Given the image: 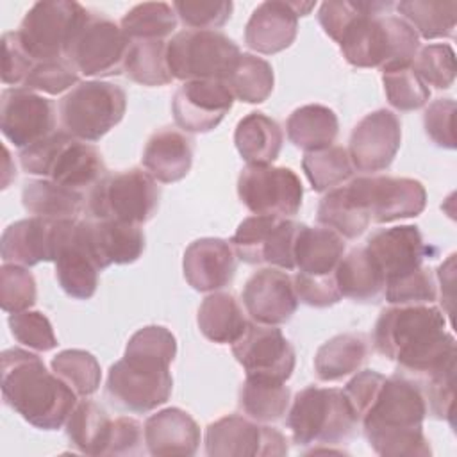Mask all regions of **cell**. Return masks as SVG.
I'll list each match as a JSON object with an SVG mask.
<instances>
[{
  "label": "cell",
  "mask_w": 457,
  "mask_h": 457,
  "mask_svg": "<svg viewBox=\"0 0 457 457\" xmlns=\"http://www.w3.org/2000/svg\"><path fill=\"white\" fill-rule=\"evenodd\" d=\"M375 350L420 382L455 368L457 346L445 312L430 303L384 309L373 328Z\"/></svg>",
  "instance_id": "1"
},
{
  "label": "cell",
  "mask_w": 457,
  "mask_h": 457,
  "mask_svg": "<svg viewBox=\"0 0 457 457\" xmlns=\"http://www.w3.org/2000/svg\"><path fill=\"white\" fill-rule=\"evenodd\" d=\"M427 402L418 382L393 375L384 377L359 425L375 453L382 457H427L432 453L423 434Z\"/></svg>",
  "instance_id": "2"
},
{
  "label": "cell",
  "mask_w": 457,
  "mask_h": 457,
  "mask_svg": "<svg viewBox=\"0 0 457 457\" xmlns=\"http://www.w3.org/2000/svg\"><path fill=\"white\" fill-rule=\"evenodd\" d=\"M0 377L4 402L36 428H61L77 405V393L29 350H4Z\"/></svg>",
  "instance_id": "3"
},
{
  "label": "cell",
  "mask_w": 457,
  "mask_h": 457,
  "mask_svg": "<svg viewBox=\"0 0 457 457\" xmlns=\"http://www.w3.org/2000/svg\"><path fill=\"white\" fill-rule=\"evenodd\" d=\"M391 5V2H366V9L341 34L337 43L352 66L387 71L412 64L420 50V36L402 16L384 14Z\"/></svg>",
  "instance_id": "4"
},
{
  "label": "cell",
  "mask_w": 457,
  "mask_h": 457,
  "mask_svg": "<svg viewBox=\"0 0 457 457\" xmlns=\"http://www.w3.org/2000/svg\"><path fill=\"white\" fill-rule=\"evenodd\" d=\"M20 164L30 175H39L80 193L89 186L93 187L107 173L102 154L64 130L23 148Z\"/></svg>",
  "instance_id": "5"
},
{
  "label": "cell",
  "mask_w": 457,
  "mask_h": 457,
  "mask_svg": "<svg viewBox=\"0 0 457 457\" xmlns=\"http://www.w3.org/2000/svg\"><path fill=\"white\" fill-rule=\"evenodd\" d=\"M357 418L343 389L309 386L295 395L287 409V428L298 446L346 441Z\"/></svg>",
  "instance_id": "6"
},
{
  "label": "cell",
  "mask_w": 457,
  "mask_h": 457,
  "mask_svg": "<svg viewBox=\"0 0 457 457\" xmlns=\"http://www.w3.org/2000/svg\"><path fill=\"white\" fill-rule=\"evenodd\" d=\"M161 191L157 180L141 168L105 173L87 195V211L95 220L143 225L157 212Z\"/></svg>",
  "instance_id": "7"
},
{
  "label": "cell",
  "mask_w": 457,
  "mask_h": 457,
  "mask_svg": "<svg viewBox=\"0 0 457 457\" xmlns=\"http://www.w3.org/2000/svg\"><path fill=\"white\" fill-rule=\"evenodd\" d=\"M125 111V89L102 80L79 82L59 100L62 130L86 143L104 137L121 121Z\"/></svg>",
  "instance_id": "8"
},
{
  "label": "cell",
  "mask_w": 457,
  "mask_h": 457,
  "mask_svg": "<svg viewBox=\"0 0 457 457\" xmlns=\"http://www.w3.org/2000/svg\"><path fill=\"white\" fill-rule=\"evenodd\" d=\"M239 55V46L218 30L186 29L168 41L170 71L182 82L223 80Z\"/></svg>",
  "instance_id": "9"
},
{
  "label": "cell",
  "mask_w": 457,
  "mask_h": 457,
  "mask_svg": "<svg viewBox=\"0 0 457 457\" xmlns=\"http://www.w3.org/2000/svg\"><path fill=\"white\" fill-rule=\"evenodd\" d=\"M129 43L120 25L89 11L71 36L64 59L86 77L120 75Z\"/></svg>",
  "instance_id": "10"
},
{
  "label": "cell",
  "mask_w": 457,
  "mask_h": 457,
  "mask_svg": "<svg viewBox=\"0 0 457 457\" xmlns=\"http://www.w3.org/2000/svg\"><path fill=\"white\" fill-rule=\"evenodd\" d=\"M87 12L84 5L71 0L36 2L16 32L34 61L62 59L71 36Z\"/></svg>",
  "instance_id": "11"
},
{
  "label": "cell",
  "mask_w": 457,
  "mask_h": 457,
  "mask_svg": "<svg viewBox=\"0 0 457 457\" xmlns=\"http://www.w3.org/2000/svg\"><path fill=\"white\" fill-rule=\"evenodd\" d=\"M237 195L253 214L291 218L302 207L303 187L291 168L246 164L237 177Z\"/></svg>",
  "instance_id": "12"
},
{
  "label": "cell",
  "mask_w": 457,
  "mask_h": 457,
  "mask_svg": "<svg viewBox=\"0 0 457 457\" xmlns=\"http://www.w3.org/2000/svg\"><path fill=\"white\" fill-rule=\"evenodd\" d=\"M171 387L170 368L123 357L109 368L105 393L121 411L148 412L168 402Z\"/></svg>",
  "instance_id": "13"
},
{
  "label": "cell",
  "mask_w": 457,
  "mask_h": 457,
  "mask_svg": "<svg viewBox=\"0 0 457 457\" xmlns=\"http://www.w3.org/2000/svg\"><path fill=\"white\" fill-rule=\"evenodd\" d=\"M296 221L278 216H248L230 239L236 255L248 264H271L284 271L295 270Z\"/></svg>",
  "instance_id": "14"
},
{
  "label": "cell",
  "mask_w": 457,
  "mask_h": 457,
  "mask_svg": "<svg viewBox=\"0 0 457 457\" xmlns=\"http://www.w3.org/2000/svg\"><path fill=\"white\" fill-rule=\"evenodd\" d=\"M346 186L375 223L414 218L427 205L423 184L409 177H357Z\"/></svg>",
  "instance_id": "15"
},
{
  "label": "cell",
  "mask_w": 457,
  "mask_h": 457,
  "mask_svg": "<svg viewBox=\"0 0 457 457\" xmlns=\"http://www.w3.org/2000/svg\"><path fill=\"white\" fill-rule=\"evenodd\" d=\"M54 264L57 282L68 296L89 300L95 295L100 266L87 245L84 221H55Z\"/></svg>",
  "instance_id": "16"
},
{
  "label": "cell",
  "mask_w": 457,
  "mask_h": 457,
  "mask_svg": "<svg viewBox=\"0 0 457 457\" xmlns=\"http://www.w3.org/2000/svg\"><path fill=\"white\" fill-rule=\"evenodd\" d=\"M287 450L282 432L239 414L223 416L205 430V453L211 457H282Z\"/></svg>",
  "instance_id": "17"
},
{
  "label": "cell",
  "mask_w": 457,
  "mask_h": 457,
  "mask_svg": "<svg viewBox=\"0 0 457 457\" xmlns=\"http://www.w3.org/2000/svg\"><path fill=\"white\" fill-rule=\"evenodd\" d=\"M232 353L246 377L286 382L296 364L295 348L280 328L261 323H248L245 334L232 345Z\"/></svg>",
  "instance_id": "18"
},
{
  "label": "cell",
  "mask_w": 457,
  "mask_h": 457,
  "mask_svg": "<svg viewBox=\"0 0 457 457\" xmlns=\"http://www.w3.org/2000/svg\"><path fill=\"white\" fill-rule=\"evenodd\" d=\"M54 104L25 87H9L0 98L2 134L18 148H27L54 134Z\"/></svg>",
  "instance_id": "19"
},
{
  "label": "cell",
  "mask_w": 457,
  "mask_h": 457,
  "mask_svg": "<svg viewBox=\"0 0 457 457\" xmlns=\"http://www.w3.org/2000/svg\"><path fill=\"white\" fill-rule=\"evenodd\" d=\"M402 143V125L395 112L377 109L366 114L352 130L348 155L353 170L364 173L391 166Z\"/></svg>",
  "instance_id": "20"
},
{
  "label": "cell",
  "mask_w": 457,
  "mask_h": 457,
  "mask_svg": "<svg viewBox=\"0 0 457 457\" xmlns=\"http://www.w3.org/2000/svg\"><path fill=\"white\" fill-rule=\"evenodd\" d=\"M234 96L223 80H189L173 95L175 123L184 132H211L232 109Z\"/></svg>",
  "instance_id": "21"
},
{
  "label": "cell",
  "mask_w": 457,
  "mask_h": 457,
  "mask_svg": "<svg viewBox=\"0 0 457 457\" xmlns=\"http://www.w3.org/2000/svg\"><path fill=\"white\" fill-rule=\"evenodd\" d=\"M241 298L250 318L270 327L289 321L298 307L293 277L275 268L255 271L246 280Z\"/></svg>",
  "instance_id": "22"
},
{
  "label": "cell",
  "mask_w": 457,
  "mask_h": 457,
  "mask_svg": "<svg viewBox=\"0 0 457 457\" xmlns=\"http://www.w3.org/2000/svg\"><path fill=\"white\" fill-rule=\"evenodd\" d=\"M364 248L382 271L384 286L387 280L423 266V259L428 255V246L416 225L380 228L368 237Z\"/></svg>",
  "instance_id": "23"
},
{
  "label": "cell",
  "mask_w": 457,
  "mask_h": 457,
  "mask_svg": "<svg viewBox=\"0 0 457 457\" xmlns=\"http://www.w3.org/2000/svg\"><path fill=\"white\" fill-rule=\"evenodd\" d=\"M237 268V257L230 241L220 237H200L193 241L182 259L184 278L202 293H214L228 286Z\"/></svg>",
  "instance_id": "24"
},
{
  "label": "cell",
  "mask_w": 457,
  "mask_h": 457,
  "mask_svg": "<svg viewBox=\"0 0 457 457\" xmlns=\"http://www.w3.org/2000/svg\"><path fill=\"white\" fill-rule=\"evenodd\" d=\"M143 434L148 453L155 457L195 455L200 445L198 423L179 407H168L148 416Z\"/></svg>",
  "instance_id": "25"
},
{
  "label": "cell",
  "mask_w": 457,
  "mask_h": 457,
  "mask_svg": "<svg viewBox=\"0 0 457 457\" xmlns=\"http://www.w3.org/2000/svg\"><path fill=\"white\" fill-rule=\"evenodd\" d=\"M55 221L39 216L18 220L11 223L0 241L2 261L5 264L36 266L39 262H54Z\"/></svg>",
  "instance_id": "26"
},
{
  "label": "cell",
  "mask_w": 457,
  "mask_h": 457,
  "mask_svg": "<svg viewBox=\"0 0 457 457\" xmlns=\"http://www.w3.org/2000/svg\"><path fill=\"white\" fill-rule=\"evenodd\" d=\"M298 32V14L291 2L270 0L259 4L246 27L245 43L259 54H277L289 48Z\"/></svg>",
  "instance_id": "27"
},
{
  "label": "cell",
  "mask_w": 457,
  "mask_h": 457,
  "mask_svg": "<svg viewBox=\"0 0 457 457\" xmlns=\"http://www.w3.org/2000/svg\"><path fill=\"white\" fill-rule=\"evenodd\" d=\"M87 245L100 266L136 262L145 250V234L139 225L112 220L84 221Z\"/></svg>",
  "instance_id": "28"
},
{
  "label": "cell",
  "mask_w": 457,
  "mask_h": 457,
  "mask_svg": "<svg viewBox=\"0 0 457 457\" xmlns=\"http://www.w3.org/2000/svg\"><path fill=\"white\" fill-rule=\"evenodd\" d=\"M141 161L157 182H179L191 170L193 141L179 130L161 129L148 137Z\"/></svg>",
  "instance_id": "29"
},
{
  "label": "cell",
  "mask_w": 457,
  "mask_h": 457,
  "mask_svg": "<svg viewBox=\"0 0 457 457\" xmlns=\"http://www.w3.org/2000/svg\"><path fill=\"white\" fill-rule=\"evenodd\" d=\"M345 246L337 232L300 223L295 239V270L307 275H334Z\"/></svg>",
  "instance_id": "30"
},
{
  "label": "cell",
  "mask_w": 457,
  "mask_h": 457,
  "mask_svg": "<svg viewBox=\"0 0 457 457\" xmlns=\"http://www.w3.org/2000/svg\"><path fill=\"white\" fill-rule=\"evenodd\" d=\"M200 332L212 343L234 345L246 330L248 320L230 293H211L198 307Z\"/></svg>",
  "instance_id": "31"
},
{
  "label": "cell",
  "mask_w": 457,
  "mask_h": 457,
  "mask_svg": "<svg viewBox=\"0 0 457 457\" xmlns=\"http://www.w3.org/2000/svg\"><path fill=\"white\" fill-rule=\"evenodd\" d=\"M234 143L246 164H271L282 148L280 125L262 112H250L239 120Z\"/></svg>",
  "instance_id": "32"
},
{
  "label": "cell",
  "mask_w": 457,
  "mask_h": 457,
  "mask_svg": "<svg viewBox=\"0 0 457 457\" xmlns=\"http://www.w3.org/2000/svg\"><path fill=\"white\" fill-rule=\"evenodd\" d=\"M21 204L27 212L39 218L75 220L84 207V193L48 179H37L23 186Z\"/></svg>",
  "instance_id": "33"
},
{
  "label": "cell",
  "mask_w": 457,
  "mask_h": 457,
  "mask_svg": "<svg viewBox=\"0 0 457 457\" xmlns=\"http://www.w3.org/2000/svg\"><path fill=\"white\" fill-rule=\"evenodd\" d=\"M287 139L305 152L330 146L339 132V121L332 109L309 104L295 109L286 121Z\"/></svg>",
  "instance_id": "34"
},
{
  "label": "cell",
  "mask_w": 457,
  "mask_h": 457,
  "mask_svg": "<svg viewBox=\"0 0 457 457\" xmlns=\"http://www.w3.org/2000/svg\"><path fill=\"white\" fill-rule=\"evenodd\" d=\"M368 357V341L362 334H339L325 341L314 355V371L320 380L334 382L355 373Z\"/></svg>",
  "instance_id": "35"
},
{
  "label": "cell",
  "mask_w": 457,
  "mask_h": 457,
  "mask_svg": "<svg viewBox=\"0 0 457 457\" xmlns=\"http://www.w3.org/2000/svg\"><path fill=\"white\" fill-rule=\"evenodd\" d=\"M341 296L355 302H371L384 291V277L366 248H353L341 257L336 268Z\"/></svg>",
  "instance_id": "36"
},
{
  "label": "cell",
  "mask_w": 457,
  "mask_h": 457,
  "mask_svg": "<svg viewBox=\"0 0 457 457\" xmlns=\"http://www.w3.org/2000/svg\"><path fill=\"white\" fill-rule=\"evenodd\" d=\"M318 221L337 232L343 239H355L364 234L371 218L364 205L352 195L346 184L337 186L320 200Z\"/></svg>",
  "instance_id": "37"
},
{
  "label": "cell",
  "mask_w": 457,
  "mask_h": 457,
  "mask_svg": "<svg viewBox=\"0 0 457 457\" xmlns=\"http://www.w3.org/2000/svg\"><path fill=\"white\" fill-rule=\"evenodd\" d=\"M112 420L93 400H82L66 420L70 445L86 455H104Z\"/></svg>",
  "instance_id": "38"
},
{
  "label": "cell",
  "mask_w": 457,
  "mask_h": 457,
  "mask_svg": "<svg viewBox=\"0 0 457 457\" xmlns=\"http://www.w3.org/2000/svg\"><path fill=\"white\" fill-rule=\"evenodd\" d=\"M289 402L291 391L286 382L246 377L239 389V407L250 420L255 421H278L284 414H287Z\"/></svg>",
  "instance_id": "39"
},
{
  "label": "cell",
  "mask_w": 457,
  "mask_h": 457,
  "mask_svg": "<svg viewBox=\"0 0 457 457\" xmlns=\"http://www.w3.org/2000/svg\"><path fill=\"white\" fill-rule=\"evenodd\" d=\"M123 73L141 86H166L173 80L168 66V41L134 39L129 43Z\"/></svg>",
  "instance_id": "40"
},
{
  "label": "cell",
  "mask_w": 457,
  "mask_h": 457,
  "mask_svg": "<svg viewBox=\"0 0 457 457\" xmlns=\"http://www.w3.org/2000/svg\"><path fill=\"white\" fill-rule=\"evenodd\" d=\"M223 82L234 98L246 104H261L271 95L275 77L266 59L253 54H241Z\"/></svg>",
  "instance_id": "41"
},
{
  "label": "cell",
  "mask_w": 457,
  "mask_h": 457,
  "mask_svg": "<svg viewBox=\"0 0 457 457\" xmlns=\"http://www.w3.org/2000/svg\"><path fill=\"white\" fill-rule=\"evenodd\" d=\"M402 18L416 30L420 37L437 39L452 37L457 23V2L434 0H402L396 4Z\"/></svg>",
  "instance_id": "42"
},
{
  "label": "cell",
  "mask_w": 457,
  "mask_h": 457,
  "mask_svg": "<svg viewBox=\"0 0 457 457\" xmlns=\"http://www.w3.org/2000/svg\"><path fill=\"white\" fill-rule=\"evenodd\" d=\"M302 168L312 189L318 193L330 191L350 180L353 175V164L350 161L348 150L337 145L305 152Z\"/></svg>",
  "instance_id": "43"
},
{
  "label": "cell",
  "mask_w": 457,
  "mask_h": 457,
  "mask_svg": "<svg viewBox=\"0 0 457 457\" xmlns=\"http://www.w3.org/2000/svg\"><path fill=\"white\" fill-rule=\"evenodd\" d=\"M123 34L134 39H166L177 29V12L166 2H143L125 12L120 23Z\"/></svg>",
  "instance_id": "44"
},
{
  "label": "cell",
  "mask_w": 457,
  "mask_h": 457,
  "mask_svg": "<svg viewBox=\"0 0 457 457\" xmlns=\"http://www.w3.org/2000/svg\"><path fill=\"white\" fill-rule=\"evenodd\" d=\"M52 371L61 377L77 396H91L98 391L102 370L96 357L86 350L70 348L52 359Z\"/></svg>",
  "instance_id": "45"
},
{
  "label": "cell",
  "mask_w": 457,
  "mask_h": 457,
  "mask_svg": "<svg viewBox=\"0 0 457 457\" xmlns=\"http://www.w3.org/2000/svg\"><path fill=\"white\" fill-rule=\"evenodd\" d=\"M177 355L175 336L161 325H146L132 334L125 346V355L130 361L166 366L173 362Z\"/></svg>",
  "instance_id": "46"
},
{
  "label": "cell",
  "mask_w": 457,
  "mask_h": 457,
  "mask_svg": "<svg viewBox=\"0 0 457 457\" xmlns=\"http://www.w3.org/2000/svg\"><path fill=\"white\" fill-rule=\"evenodd\" d=\"M382 82L387 102L398 111L421 109L430 98L428 86L418 77L412 64L382 71Z\"/></svg>",
  "instance_id": "47"
},
{
  "label": "cell",
  "mask_w": 457,
  "mask_h": 457,
  "mask_svg": "<svg viewBox=\"0 0 457 457\" xmlns=\"http://www.w3.org/2000/svg\"><path fill=\"white\" fill-rule=\"evenodd\" d=\"M412 68L427 86L448 89L455 80V52L446 43L427 45L418 50Z\"/></svg>",
  "instance_id": "48"
},
{
  "label": "cell",
  "mask_w": 457,
  "mask_h": 457,
  "mask_svg": "<svg viewBox=\"0 0 457 457\" xmlns=\"http://www.w3.org/2000/svg\"><path fill=\"white\" fill-rule=\"evenodd\" d=\"M384 295L393 305L432 303L437 298V289L430 270L420 266L414 271L387 280L384 286Z\"/></svg>",
  "instance_id": "49"
},
{
  "label": "cell",
  "mask_w": 457,
  "mask_h": 457,
  "mask_svg": "<svg viewBox=\"0 0 457 457\" xmlns=\"http://www.w3.org/2000/svg\"><path fill=\"white\" fill-rule=\"evenodd\" d=\"M34 275L18 264H5L0 268V305L5 312H21L36 303Z\"/></svg>",
  "instance_id": "50"
},
{
  "label": "cell",
  "mask_w": 457,
  "mask_h": 457,
  "mask_svg": "<svg viewBox=\"0 0 457 457\" xmlns=\"http://www.w3.org/2000/svg\"><path fill=\"white\" fill-rule=\"evenodd\" d=\"M9 328L14 339L36 352H48L57 346L50 320L39 311H21L9 316Z\"/></svg>",
  "instance_id": "51"
},
{
  "label": "cell",
  "mask_w": 457,
  "mask_h": 457,
  "mask_svg": "<svg viewBox=\"0 0 457 457\" xmlns=\"http://www.w3.org/2000/svg\"><path fill=\"white\" fill-rule=\"evenodd\" d=\"M79 84L77 70L62 57L50 61H36L23 87L46 95H59Z\"/></svg>",
  "instance_id": "52"
},
{
  "label": "cell",
  "mask_w": 457,
  "mask_h": 457,
  "mask_svg": "<svg viewBox=\"0 0 457 457\" xmlns=\"http://www.w3.org/2000/svg\"><path fill=\"white\" fill-rule=\"evenodd\" d=\"M173 9L184 25L195 30H214L228 21L234 4L227 0H186L173 2Z\"/></svg>",
  "instance_id": "53"
},
{
  "label": "cell",
  "mask_w": 457,
  "mask_h": 457,
  "mask_svg": "<svg viewBox=\"0 0 457 457\" xmlns=\"http://www.w3.org/2000/svg\"><path fill=\"white\" fill-rule=\"evenodd\" d=\"M34 62L36 61L23 48L16 30L2 36V82L5 86L23 87Z\"/></svg>",
  "instance_id": "54"
},
{
  "label": "cell",
  "mask_w": 457,
  "mask_h": 457,
  "mask_svg": "<svg viewBox=\"0 0 457 457\" xmlns=\"http://www.w3.org/2000/svg\"><path fill=\"white\" fill-rule=\"evenodd\" d=\"M295 291L300 302L311 307H328L341 300V293L334 275H307L296 271L293 277Z\"/></svg>",
  "instance_id": "55"
},
{
  "label": "cell",
  "mask_w": 457,
  "mask_h": 457,
  "mask_svg": "<svg viewBox=\"0 0 457 457\" xmlns=\"http://www.w3.org/2000/svg\"><path fill=\"white\" fill-rule=\"evenodd\" d=\"M453 114L455 102L452 98H437L427 109L423 116L425 132L441 148H455L453 134Z\"/></svg>",
  "instance_id": "56"
},
{
  "label": "cell",
  "mask_w": 457,
  "mask_h": 457,
  "mask_svg": "<svg viewBox=\"0 0 457 457\" xmlns=\"http://www.w3.org/2000/svg\"><path fill=\"white\" fill-rule=\"evenodd\" d=\"M366 9V2L330 0L323 2L318 9V21L325 34L336 43L339 41L345 29Z\"/></svg>",
  "instance_id": "57"
},
{
  "label": "cell",
  "mask_w": 457,
  "mask_h": 457,
  "mask_svg": "<svg viewBox=\"0 0 457 457\" xmlns=\"http://www.w3.org/2000/svg\"><path fill=\"white\" fill-rule=\"evenodd\" d=\"M145 439L143 427L137 420L129 416H120L112 420L111 432L104 455H134L139 453L141 443Z\"/></svg>",
  "instance_id": "58"
}]
</instances>
